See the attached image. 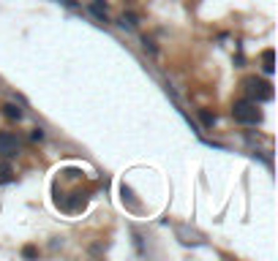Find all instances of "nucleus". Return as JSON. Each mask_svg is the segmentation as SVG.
Returning <instances> with one entry per match:
<instances>
[{
    "instance_id": "obj_1",
    "label": "nucleus",
    "mask_w": 278,
    "mask_h": 261,
    "mask_svg": "<svg viewBox=\"0 0 278 261\" xmlns=\"http://www.w3.org/2000/svg\"><path fill=\"white\" fill-rule=\"evenodd\" d=\"M232 117L243 125H259L262 123V109H259V101H235L232 106Z\"/></svg>"
},
{
    "instance_id": "obj_2",
    "label": "nucleus",
    "mask_w": 278,
    "mask_h": 261,
    "mask_svg": "<svg viewBox=\"0 0 278 261\" xmlns=\"http://www.w3.org/2000/svg\"><path fill=\"white\" fill-rule=\"evenodd\" d=\"M245 90L251 93L254 101H273V84L265 82V79H257V76L245 79Z\"/></svg>"
},
{
    "instance_id": "obj_3",
    "label": "nucleus",
    "mask_w": 278,
    "mask_h": 261,
    "mask_svg": "<svg viewBox=\"0 0 278 261\" xmlns=\"http://www.w3.org/2000/svg\"><path fill=\"white\" fill-rule=\"evenodd\" d=\"M19 153V139L14 136L11 131H0V155L3 158H11Z\"/></svg>"
},
{
    "instance_id": "obj_4",
    "label": "nucleus",
    "mask_w": 278,
    "mask_h": 261,
    "mask_svg": "<svg viewBox=\"0 0 278 261\" xmlns=\"http://www.w3.org/2000/svg\"><path fill=\"white\" fill-rule=\"evenodd\" d=\"M3 112H6V117H9V120H22V109H19L17 104H6Z\"/></svg>"
},
{
    "instance_id": "obj_5",
    "label": "nucleus",
    "mask_w": 278,
    "mask_h": 261,
    "mask_svg": "<svg viewBox=\"0 0 278 261\" xmlns=\"http://www.w3.org/2000/svg\"><path fill=\"white\" fill-rule=\"evenodd\" d=\"M262 60H265V74H273V49H265L262 52Z\"/></svg>"
},
{
    "instance_id": "obj_6",
    "label": "nucleus",
    "mask_w": 278,
    "mask_h": 261,
    "mask_svg": "<svg viewBox=\"0 0 278 261\" xmlns=\"http://www.w3.org/2000/svg\"><path fill=\"white\" fill-rule=\"evenodd\" d=\"M120 25L123 27H137V14H123V17H120Z\"/></svg>"
},
{
    "instance_id": "obj_7",
    "label": "nucleus",
    "mask_w": 278,
    "mask_h": 261,
    "mask_svg": "<svg viewBox=\"0 0 278 261\" xmlns=\"http://www.w3.org/2000/svg\"><path fill=\"white\" fill-rule=\"evenodd\" d=\"M199 117H202L205 128H213V125H216V114H210L208 109H202V112H199Z\"/></svg>"
},
{
    "instance_id": "obj_8",
    "label": "nucleus",
    "mask_w": 278,
    "mask_h": 261,
    "mask_svg": "<svg viewBox=\"0 0 278 261\" xmlns=\"http://www.w3.org/2000/svg\"><path fill=\"white\" fill-rule=\"evenodd\" d=\"M22 256H25V258H33V256H38V250L33 248V245H28V248H22Z\"/></svg>"
},
{
    "instance_id": "obj_9",
    "label": "nucleus",
    "mask_w": 278,
    "mask_h": 261,
    "mask_svg": "<svg viewBox=\"0 0 278 261\" xmlns=\"http://www.w3.org/2000/svg\"><path fill=\"white\" fill-rule=\"evenodd\" d=\"M93 14H96V17L101 19V22H107V11H101V6H93V9H90Z\"/></svg>"
},
{
    "instance_id": "obj_10",
    "label": "nucleus",
    "mask_w": 278,
    "mask_h": 261,
    "mask_svg": "<svg viewBox=\"0 0 278 261\" xmlns=\"http://www.w3.org/2000/svg\"><path fill=\"white\" fill-rule=\"evenodd\" d=\"M30 139H33V141H41V139H44V131H41V128H36L33 133H30Z\"/></svg>"
}]
</instances>
